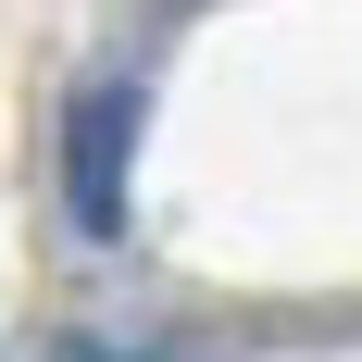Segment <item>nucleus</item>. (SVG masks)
<instances>
[{
    "instance_id": "f257e3e1",
    "label": "nucleus",
    "mask_w": 362,
    "mask_h": 362,
    "mask_svg": "<svg viewBox=\"0 0 362 362\" xmlns=\"http://www.w3.org/2000/svg\"><path fill=\"white\" fill-rule=\"evenodd\" d=\"M125 163H138V88L100 75L63 100V213L75 238H125Z\"/></svg>"
},
{
    "instance_id": "f03ea898",
    "label": "nucleus",
    "mask_w": 362,
    "mask_h": 362,
    "mask_svg": "<svg viewBox=\"0 0 362 362\" xmlns=\"http://www.w3.org/2000/svg\"><path fill=\"white\" fill-rule=\"evenodd\" d=\"M50 362H125V350H100V337H63V350H50Z\"/></svg>"
}]
</instances>
